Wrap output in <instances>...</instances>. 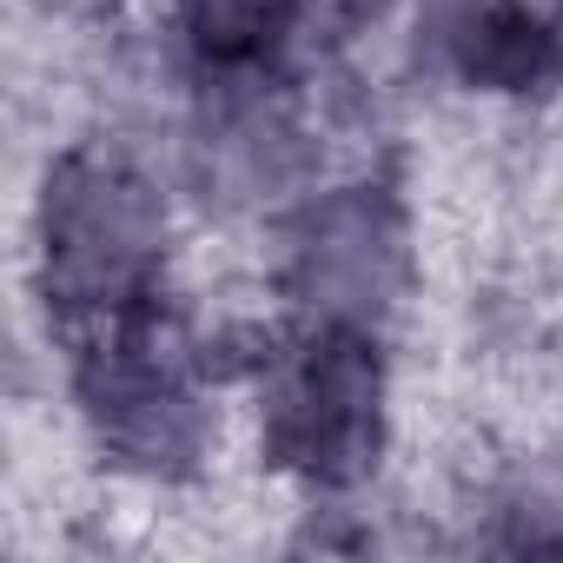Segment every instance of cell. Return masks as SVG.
Segmentation results:
<instances>
[{
    "label": "cell",
    "mask_w": 563,
    "mask_h": 563,
    "mask_svg": "<svg viewBox=\"0 0 563 563\" xmlns=\"http://www.w3.org/2000/svg\"><path fill=\"white\" fill-rule=\"evenodd\" d=\"M186 192L126 126H80L47 146L27 192V292L47 345L126 325L186 286Z\"/></svg>",
    "instance_id": "1"
},
{
    "label": "cell",
    "mask_w": 563,
    "mask_h": 563,
    "mask_svg": "<svg viewBox=\"0 0 563 563\" xmlns=\"http://www.w3.org/2000/svg\"><path fill=\"white\" fill-rule=\"evenodd\" d=\"M239 391L258 471L299 504H358L398 457V339L385 332L272 319Z\"/></svg>",
    "instance_id": "3"
},
{
    "label": "cell",
    "mask_w": 563,
    "mask_h": 563,
    "mask_svg": "<svg viewBox=\"0 0 563 563\" xmlns=\"http://www.w3.org/2000/svg\"><path fill=\"white\" fill-rule=\"evenodd\" d=\"M21 8H34L41 21H60V27H87V21H107L120 0H21Z\"/></svg>",
    "instance_id": "7"
},
{
    "label": "cell",
    "mask_w": 563,
    "mask_h": 563,
    "mask_svg": "<svg viewBox=\"0 0 563 563\" xmlns=\"http://www.w3.org/2000/svg\"><path fill=\"white\" fill-rule=\"evenodd\" d=\"M153 27L173 87L179 80H239L286 74L325 54V0H153Z\"/></svg>",
    "instance_id": "6"
},
{
    "label": "cell",
    "mask_w": 563,
    "mask_h": 563,
    "mask_svg": "<svg viewBox=\"0 0 563 563\" xmlns=\"http://www.w3.org/2000/svg\"><path fill=\"white\" fill-rule=\"evenodd\" d=\"M54 352L74 444L93 457L107 490H140V497L206 490L225 438V391H239V372L212 339V325L186 306V292L126 325L67 339Z\"/></svg>",
    "instance_id": "2"
},
{
    "label": "cell",
    "mask_w": 563,
    "mask_h": 563,
    "mask_svg": "<svg viewBox=\"0 0 563 563\" xmlns=\"http://www.w3.org/2000/svg\"><path fill=\"white\" fill-rule=\"evenodd\" d=\"M258 239V278L278 319L398 339L405 312L424 292V212L398 146L319 179Z\"/></svg>",
    "instance_id": "4"
},
{
    "label": "cell",
    "mask_w": 563,
    "mask_h": 563,
    "mask_svg": "<svg viewBox=\"0 0 563 563\" xmlns=\"http://www.w3.org/2000/svg\"><path fill=\"white\" fill-rule=\"evenodd\" d=\"M405 54L477 113H543L563 100V0H411Z\"/></svg>",
    "instance_id": "5"
}]
</instances>
